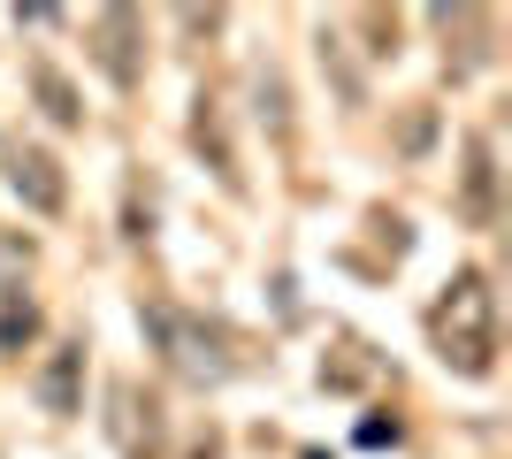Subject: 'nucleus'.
I'll use <instances>...</instances> for the list:
<instances>
[{
  "label": "nucleus",
  "instance_id": "obj_2",
  "mask_svg": "<svg viewBox=\"0 0 512 459\" xmlns=\"http://www.w3.org/2000/svg\"><path fill=\"white\" fill-rule=\"evenodd\" d=\"M146 329H153V345H161V360H169L176 383L214 391V383H230V375H237L230 329L199 322V314H176V306H146Z\"/></svg>",
  "mask_w": 512,
  "mask_h": 459
},
{
  "label": "nucleus",
  "instance_id": "obj_8",
  "mask_svg": "<svg viewBox=\"0 0 512 459\" xmlns=\"http://www.w3.org/2000/svg\"><path fill=\"white\" fill-rule=\"evenodd\" d=\"M31 92H39V108H46L54 131H77V123H85V100H77V85H69L54 62H31Z\"/></svg>",
  "mask_w": 512,
  "mask_h": 459
},
{
  "label": "nucleus",
  "instance_id": "obj_10",
  "mask_svg": "<svg viewBox=\"0 0 512 459\" xmlns=\"http://www.w3.org/2000/svg\"><path fill=\"white\" fill-rule=\"evenodd\" d=\"M39 337V299L31 291H0V352H23Z\"/></svg>",
  "mask_w": 512,
  "mask_h": 459
},
{
  "label": "nucleus",
  "instance_id": "obj_7",
  "mask_svg": "<svg viewBox=\"0 0 512 459\" xmlns=\"http://www.w3.org/2000/svg\"><path fill=\"white\" fill-rule=\"evenodd\" d=\"M192 146H199V161L214 169V184H222V192H245L237 153H230V131H222V108H214V92H199V100H192Z\"/></svg>",
  "mask_w": 512,
  "mask_h": 459
},
{
  "label": "nucleus",
  "instance_id": "obj_3",
  "mask_svg": "<svg viewBox=\"0 0 512 459\" xmlns=\"http://www.w3.org/2000/svg\"><path fill=\"white\" fill-rule=\"evenodd\" d=\"M85 39H92V62L107 69V85L138 92V77H146V54H138L146 23H138V8H100V16L85 23Z\"/></svg>",
  "mask_w": 512,
  "mask_h": 459
},
{
  "label": "nucleus",
  "instance_id": "obj_6",
  "mask_svg": "<svg viewBox=\"0 0 512 459\" xmlns=\"http://www.w3.org/2000/svg\"><path fill=\"white\" fill-rule=\"evenodd\" d=\"M39 406L46 414H85V337H62V345L39 360Z\"/></svg>",
  "mask_w": 512,
  "mask_h": 459
},
{
  "label": "nucleus",
  "instance_id": "obj_4",
  "mask_svg": "<svg viewBox=\"0 0 512 459\" xmlns=\"http://www.w3.org/2000/svg\"><path fill=\"white\" fill-rule=\"evenodd\" d=\"M107 437H115L123 459H153V452H161V406H153L130 375L107 383Z\"/></svg>",
  "mask_w": 512,
  "mask_h": 459
},
{
  "label": "nucleus",
  "instance_id": "obj_1",
  "mask_svg": "<svg viewBox=\"0 0 512 459\" xmlns=\"http://www.w3.org/2000/svg\"><path fill=\"white\" fill-rule=\"evenodd\" d=\"M428 352L451 375H467V383H490L497 375V291L482 268H459L436 291V306H428Z\"/></svg>",
  "mask_w": 512,
  "mask_h": 459
},
{
  "label": "nucleus",
  "instance_id": "obj_13",
  "mask_svg": "<svg viewBox=\"0 0 512 459\" xmlns=\"http://www.w3.org/2000/svg\"><path fill=\"white\" fill-rule=\"evenodd\" d=\"M184 459H222V444H214V437H199V444H192Z\"/></svg>",
  "mask_w": 512,
  "mask_h": 459
},
{
  "label": "nucleus",
  "instance_id": "obj_11",
  "mask_svg": "<svg viewBox=\"0 0 512 459\" xmlns=\"http://www.w3.org/2000/svg\"><path fill=\"white\" fill-rule=\"evenodd\" d=\"M367 375H375V352H367L360 337H344L337 360H321V383H329V391H360Z\"/></svg>",
  "mask_w": 512,
  "mask_h": 459
},
{
  "label": "nucleus",
  "instance_id": "obj_9",
  "mask_svg": "<svg viewBox=\"0 0 512 459\" xmlns=\"http://www.w3.org/2000/svg\"><path fill=\"white\" fill-rule=\"evenodd\" d=\"M467 222H497V153L490 138H467Z\"/></svg>",
  "mask_w": 512,
  "mask_h": 459
},
{
  "label": "nucleus",
  "instance_id": "obj_5",
  "mask_svg": "<svg viewBox=\"0 0 512 459\" xmlns=\"http://www.w3.org/2000/svg\"><path fill=\"white\" fill-rule=\"evenodd\" d=\"M8 192H16L31 215H62L69 207V176H62V161H54L46 146L16 138V146H8Z\"/></svg>",
  "mask_w": 512,
  "mask_h": 459
},
{
  "label": "nucleus",
  "instance_id": "obj_12",
  "mask_svg": "<svg viewBox=\"0 0 512 459\" xmlns=\"http://www.w3.org/2000/svg\"><path fill=\"white\" fill-rule=\"evenodd\" d=\"M31 261H39V245L23 238V230H0V291H23Z\"/></svg>",
  "mask_w": 512,
  "mask_h": 459
}]
</instances>
